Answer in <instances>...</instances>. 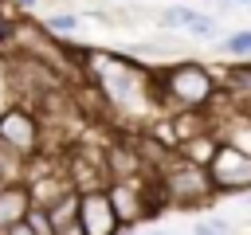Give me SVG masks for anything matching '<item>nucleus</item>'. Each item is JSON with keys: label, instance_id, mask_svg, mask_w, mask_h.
Returning <instances> with one entry per match:
<instances>
[{"label": "nucleus", "instance_id": "9b49d317", "mask_svg": "<svg viewBox=\"0 0 251 235\" xmlns=\"http://www.w3.org/2000/svg\"><path fill=\"white\" fill-rule=\"evenodd\" d=\"M216 51H220L224 59H239V63H247V59H251V27L227 31V35L216 43Z\"/></svg>", "mask_w": 251, "mask_h": 235}, {"label": "nucleus", "instance_id": "aec40b11", "mask_svg": "<svg viewBox=\"0 0 251 235\" xmlns=\"http://www.w3.org/2000/svg\"><path fill=\"white\" fill-rule=\"evenodd\" d=\"M224 8H251V0H220Z\"/></svg>", "mask_w": 251, "mask_h": 235}, {"label": "nucleus", "instance_id": "b1692460", "mask_svg": "<svg viewBox=\"0 0 251 235\" xmlns=\"http://www.w3.org/2000/svg\"><path fill=\"white\" fill-rule=\"evenodd\" d=\"M216 4H220V0H216Z\"/></svg>", "mask_w": 251, "mask_h": 235}, {"label": "nucleus", "instance_id": "f8f14e48", "mask_svg": "<svg viewBox=\"0 0 251 235\" xmlns=\"http://www.w3.org/2000/svg\"><path fill=\"white\" fill-rule=\"evenodd\" d=\"M39 24H43V31H47V35H55V39H71V35L78 31V12H67V8H63V12L43 16Z\"/></svg>", "mask_w": 251, "mask_h": 235}, {"label": "nucleus", "instance_id": "4be33fe9", "mask_svg": "<svg viewBox=\"0 0 251 235\" xmlns=\"http://www.w3.org/2000/svg\"><path fill=\"white\" fill-rule=\"evenodd\" d=\"M153 235H169V231H153Z\"/></svg>", "mask_w": 251, "mask_h": 235}, {"label": "nucleus", "instance_id": "f3484780", "mask_svg": "<svg viewBox=\"0 0 251 235\" xmlns=\"http://www.w3.org/2000/svg\"><path fill=\"white\" fill-rule=\"evenodd\" d=\"M55 235H82V227H78V219H71L63 227H55Z\"/></svg>", "mask_w": 251, "mask_h": 235}, {"label": "nucleus", "instance_id": "423d86ee", "mask_svg": "<svg viewBox=\"0 0 251 235\" xmlns=\"http://www.w3.org/2000/svg\"><path fill=\"white\" fill-rule=\"evenodd\" d=\"M208 176L216 196H239L251 192V153L231 149V145H216L212 161H208Z\"/></svg>", "mask_w": 251, "mask_h": 235}, {"label": "nucleus", "instance_id": "9d476101", "mask_svg": "<svg viewBox=\"0 0 251 235\" xmlns=\"http://www.w3.org/2000/svg\"><path fill=\"white\" fill-rule=\"evenodd\" d=\"M24 172H27V157L0 141V184H24Z\"/></svg>", "mask_w": 251, "mask_h": 235}, {"label": "nucleus", "instance_id": "dca6fc26", "mask_svg": "<svg viewBox=\"0 0 251 235\" xmlns=\"http://www.w3.org/2000/svg\"><path fill=\"white\" fill-rule=\"evenodd\" d=\"M192 235H231V231H227V219H196Z\"/></svg>", "mask_w": 251, "mask_h": 235}, {"label": "nucleus", "instance_id": "7ed1b4c3", "mask_svg": "<svg viewBox=\"0 0 251 235\" xmlns=\"http://www.w3.org/2000/svg\"><path fill=\"white\" fill-rule=\"evenodd\" d=\"M153 192H157L161 212H169V208L188 212V208H204V204L216 200L208 168L196 164V161H188L184 153H169L165 157V164L153 172Z\"/></svg>", "mask_w": 251, "mask_h": 235}, {"label": "nucleus", "instance_id": "4468645a", "mask_svg": "<svg viewBox=\"0 0 251 235\" xmlns=\"http://www.w3.org/2000/svg\"><path fill=\"white\" fill-rule=\"evenodd\" d=\"M24 223H27V231H31V235H55V227H51V215H47L43 208H31Z\"/></svg>", "mask_w": 251, "mask_h": 235}, {"label": "nucleus", "instance_id": "39448f33", "mask_svg": "<svg viewBox=\"0 0 251 235\" xmlns=\"http://www.w3.org/2000/svg\"><path fill=\"white\" fill-rule=\"evenodd\" d=\"M0 141L31 161V157H39L47 149V129H43V121H39V114L31 106L8 102V106H0Z\"/></svg>", "mask_w": 251, "mask_h": 235}, {"label": "nucleus", "instance_id": "2eb2a0df", "mask_svg": "<svg viewBox=\"0 0 251 235\" xmlns=\"http://www.w3.org/2000/svg\"><path fill=\"white\" fill-rule=\"evenodd\" d=\"M188 35H196V39H216V20L200 12V16L192 20V27H188Z\"/></svg>", "mask_w": 251, "mask_h": 235}, {"label": "nucleus", "instance_id": "412c9836", "mask_svg": "<svg viewBox=\"0 0 251 235\" xmlns=\"http://www.w3.org/2000/svg\"><path fill=\"white\" fill-rule=\"evenodd\" d=\"M122 235H137V227H122Z\"/></svg>", "mask_w": 251, "mask_h": 235}, {"label": "nucleus", "instance_id": "1a4fd4ad", "mask_svg": "<svg viewBox=\"0 0 251 235\" xmlns=\"http://www.w3.org/2000/svg\"><path fill=\"white\" fill-rule=\"evenodd\" d=\"M31 212V196H27V184H0V231L24 223Z\"/></svg>", "mask_w": 251, "mask_h": 235}, {"label": "nucleus", "instance_id": "a211bd4d", "mask_svg": "<svg viewBox=\"0 0 251 235\" xmlns=\"http://www.w3.org/2000/svg\"><path fill=\"white\" fill-rule=\"evenodd\" d=\"M0 235H31V231H27V223H16V227H8V231H0Z\"/></svg>", "mask_w": 251, "mask_h": 235}, {"label": "nucleus", "instance_id": "6e6552de", "mask_svg": "<svg viewBox=\"0 0 251 235\" xmlns=\"http://www.w3.org/2000/svg\"><path fill=\"white\" fill-rule=\"evenodd\" d=\"M102 161H106V176H110V184H114V180H141V176H153V172L145 168V161H141V153H137V145H133L129 133L106 141Z\"/></svg>", "mask_w": 251, "mask_h": 235}, {"label": "nucleus", "instance_id": "5701e85b", "mask_svg": "<svg viewBox=\"0 0 251 235\" xmlns=\"http://www.w3.org/2000/svg\"><path fill=\"white\" fill-rule=\"evenodd\" d=\"M0 12H4V4H0Z\"/></svg>", "mask_w": 251, "mask_h": 235}, {"label": "nucleus", "instance_id": "f03ea898", "mask_svg": "<svg viewBox=\"0 0 251 235\" xmlns=\"http://www.w3.org/2000/svg\"><path fill=\"white\" fill-rule=\"evenodd\" d=\"M157 78V106L176 114V110H212L224 98L220 74L208 70L196 59H176L161 70H153Z\"/></svg>", "mask_w": 251, "mask_h": 235}, {"label": "nucleus", "instance_id": "ddd939ff", "mask_svg": "<svg viewBox=\"0 0 251 235\" xmlns=\"http://www.w3.org/2000/svg\"><path fill=\"white\" fill-rule=\"evenodd\" d=\"M196 16H200V12H196V8H188V4H169V8L157 16V24H161V27H169V31H188Z\"/></svg>", "mask_w": 251, "mask_h": 235}, {"label": "nucleus", "instance_id": "6ab92c4d", "mask_svg": "<svg viewBox=\"0 0 251 235\" xmlns=\"http://www.w3.org/2000/svg\"><path fill=\"white\" fill-rule=\"evenodd\" d=\"M35 4H39V0H16V8H20V12H24V16H27V12H31V8H35Z\"/></svg>", "mask_w": 251, "mask_h": 235}, {"label": "nucleus", "instance_id": "f257e3e1", "mask_svg": "<svg viewBox=\"0 0 251 235\" xmlns=\"http://www.w3.org/2000/svg\"><path fill=\"white\" fill-rule=\"evenodd\" d=\"M82 82H90L102 102H106V114H157V78L153 70L133 59V55H118V51H102V47H90L86 55V67H82Z\"/></svg>", "mask_w": 251, "mask_h": 235}, {"label": "nucleus", "instance_id": "20e7f679", "mask_svg": "<svg viewBox=\"0 0 251 235\" xmlns=\"http://www.w3.org/2000/svg\"><path fill=\"white\" fill-rule=\"evenodd\" d=\"M106 196H110V208H114L122 227H141V223L161 215V204H157V192H153V176L114 180V184H106Z\"/></svg>", "mask_w": 251, "mask_h": 235}, {"label": "nucleus", "instance_id": "0eeeda50", "mask_svg": "<svg viewBox=\"0 0 251 235\" xmlns=\"http://www.w3.org/2000/svg\"><path fill=\"white\" fill-rule=\"evenodd\" d=\"M78 227H82V235H122V223L110 208L106 188L78 192Z\"/></svg>", "mask_w": 251, "mask_h": 235}]
</instances>
